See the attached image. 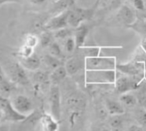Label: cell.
<instances>
[{
  "instance_id": "6da1fadb",
  "label": "cell",
  "mask_w": 146,
  "mask_h": 131,
  "mask_svg": "<svg viewBox=\"0 0 146 131\" xmlns=\"http://www.w3.org/2000/svg\"><path fill=\"white\" fill-rule=\"evenodd\" d=\"M116 70H85L84 81L86 85H114Z\"/></svg>"
},
{
  "instance_id": "7a4b0ae2",
  "label": "cell",
  "mask_w": 146,
  "mask_h": 131,
  "mask_svg": "<svg viewBox=\"0 0 146 131\" xmlns=\"http://www.w3.org/2000/svg\"><path fill=\"white\" fill-rule=\"evenodd\" d=\"M118 74L119 75L118 76L117 74L114 86L116 92L120 95L126 92H131V91L137 90L141 82L144 80V74L139 76H128L119 73Z\"/></svg>"
},
{
  "instance_id": "3957f363",
  "label": "cell",
  "mask_w": 146,
  "mask_h": 131,
  "mask_svg": "<svg viewBox=\"0 0 146 131\" xmlns=\"http://www.w3.org/2000/svg\"><path fill=\"white\" fill-rule=\"evenodd\" d=\"M4 69L8 77L16 86H28L30 84L26 69L19 63V61L9 63Z\"/></svg>"
},
{
  "instance_id": "277c9868",
  "label": "cell",
  "mask_w": 146,
  "mask_h": 131,
  "mask_svg": "<svg viewBox=\"0 0 146 131\" xmlns=\"http://www.w3.org/2000/svg\"><path fill=\"white\" fill-rule=\"evenodd\" d=\"M69 10L70 12L68 17V25L74 29H77L87 20L91 19L96 11L93 8L85 9L77 6H73Z\"/></svg>"
},
{
  "instance_id": "5b68a950",
  "label": "cell",
  "mask_w": 146,
  "mask_h": 131,
  "mask_svg": "<svg viewBox=\"0 0 146 131\" xmlns=\"http://www.w3.org/2000/svg\"><path fill=\"white\" fill-rule=\"evenodd\" d=\"M85 59V70H116L115 57L98 56Z\"/></svg>"
},
{
  "instance_id": "8992f818",
  "label": "cell",
  "mask_w": 146,
  "mask_h": 131,
  "mask_svg": "<svg viewBox=\"0 0 146 131\" xmlns=\"http://www.w3.org/2000/svg\"><path fill=\"white\" fill-rule=\"evenodd\" d=\"M0 111L3 114V121L5 122H18L25 121L28 118L16 110L11 99L2 95H0Z\"/></svg>"
},
{
  "instance_id": "52a82bcc",
  "label": "cell",
  "mask_w": 146,
  "mask_h": 131,
  "mask_svg": "<svg viewBox=\"0 0 146 131\" xmlns=\"http://www.w3.org/2000/svg\"><path fill=\"white\" fill-rule=\"evenodd\" d=\"M11 102L16 110L26 117H29L34 112V104L32 100L25 95L18 94L12 96L11 98Z\"/></svg>"
},
{
  "instance_id": "ba28073f",
  "label": "cell",
  "mask_w": 146,
  "mask_h": 131,
  "mask_svg": "<svg viewBox=\"0 0 146 131\" xmlns=\"http://www.w3.org/2000/svg\"><path fill=\"white\" fill-rule=\"evenodd\" d=\"M49 104L50 114L58 121L61 116V93L57 85H52L49 90Z\"/></svg>"
},
{
  "instance_id": "9c48e42d",
  "label": "cell",
  "mask_w": 146,
  "mask_h": 131,
  "mask_svg": "<svg viewBox=\"0 0 146 131\" xmlns=\"http://www.w3.org/2000/svg\"><path fill=\"white\" fill-rule=\"evenodd\" d=\"M116 71L128 76H139L144 74L145 68L143 62L131 60L124 64H117Z\"/></svg>"
},
{
  "instance_id": "30bf717a",
  "label": "cell",
  "mask_w": 146,
  "mask_h": 131,
  "mask_svg": "<svg viewBox=\"0 0 146 131\" xmlns=\"http://www.w3.org/2000/svg\"><path fill=\"white\" fill-rule=\"evenodd\" d=\"M70 10L64 11L60 13L56 14L54 17L50 18L44 25V28L47 31L54 32L58 29L66 28L68 25V17Z\"/></svg>"
},
{
  "instance_id": "8fae6325",
  "label": "cell",
  "mask_w": 146,
  "mask_h": 131,
  "mask_svg": "<svg viewBox=\"0 0 146 131\" xmlns=\"http://www.w3.org/2000/svg\"><path fill=\"white\" fill-rule=\"evenodd\" d=\"M85 57L82 53L70 57L64 62V67L68 75L74 76L82 70H85Z\"/></svg>"
},
{
  "instance_id": "7c38bea8",
  "label": "cell",
  "mask_w": 146,
  "mask_h": 131,
  "mask_svg": "<svg viewBox=\"0 0 146 131\" xmlns=\"http://www.w3.org/2000/svg\"><path fill=\"white\" fill-rule=\"evenodd\" d=\"M16 85L6 74L4 68L0 66V95L9 98L16 90Z\"/></svg>"
},
{
  "instance_id": "4fadbf2b",
  "label": "cell",
  "mask_w": 146,
  "mask_h": 131,
  "mask_svg": "<svg viewBox=\"0 0 146 131\" xmlns=\"http://www.w3.org/2000/svg\"><path fill=\"white\" fill-rule=\"evenodd\" d=\"M116 17L120 23L127 26H131L137 20L135 12L132 11V9L130 6L126 5H121V7L118 10V13Z\"/></svg>"
},
{
  "instance_id": "5bb4252c",
  "label": "cell",
  "mask_w": 146,
  "mask_h": 131,
  "mask_svg": "<svg viewBox=\"0 0 146 131\" xmlns=\"http://www.w3.org/2000/svg\"><path fill=\"white\" fill-rule=\"evenodd\" d=\"M18 61L26 70L31 71V72L39 70L41 65V59L35 53L28 58L18 59Z\"/></svg>"
},
{
  "instance_id": "9a60e30c",
  "label": "cell",
  "mask_w": 146,
  "mask_h": 131,
  "mask_svg": "<svg viewBox=\"0 0 146 131\" xmlns=\"http://www.w3.org/2000/svg\"><path fill=\"white\" fill-rule=\"evenodd\" d=\"M42 131H58L59 125L58 121L56 120L51 114L44 113L40 118Z\"/></svg>"
},
{
  "instance_id": "2e32d148",
  "label": "cell",
  "mask_w": 146,
  "mask_h": 131,
  "mask_svg": "<svg viewBox=\"0 0 146 131\" xmlns=\"http://www.w3.org/2000/svg\"><path fill=\"white\" fill-rule=\"evenodd\" d=\"M89 32H90V27L84 23H83L82 25H80L79 27H78L76 29V32L74 34V38L76 40L77 49H78L85 45V41L89 35Z\"/></svg>"
},
{
  "instance_id": "e0dca14e",
  "label": "cell",
  "mask_w": 146,
  "mask_h": 131,
  "mask_svg": "<svg viewBox=\"0 0 146 131\" xmlns=\"http://www.w3.org/2000/svg\"><path fill=\"white\" fill-rule=\"evenodd\" d=\"M105 108L109 115L113 116H119L125 113L124 105L118 101L112 100V99H106L105 101Z\"/></svg>"
},
{
  "instance_id": "ac0fdd59",
  "label": "cell",
  "mask_w": 146,
  "mask_h": 131,
  "mask_svg": "<svg viewBox=\"0 0 146 131\" xmlns=\"http://www.w3.org/2000/svg\"><path fill=\"white\" fill-rule=\"evenodd\" d=\"M68 75L67 74V71H66V68L64 66H61V67L54 69L52 71L51 74H50V80L53 83V84H57L62 80H64L66 76Z\"/></svg>"
},
{
  "instance_id": "d6986e66",
  "label": "cell",
  "mask_w": 146,
  "mask_h": 131,
  "mask_svg": "<svg viewBox=\"0 0 146 131\" xmlns=\"http://www.w3.org/2000/svg\"><path fill=\"white\" fill-rule=\"evenodd\" d=\"M78 50L81 51V53L85 58H95V57L100 56L102 47H99V46H86V45H84V47L78 48Z\"/></svg>"
},
{
  "instance_id": "ffe728a7",
  "label": "cell",
  "mask_w": 146,
  "mask_h": 131,
  "mask_svg": "<svg viewBox=\"0 0 146 131\" xmlns=\"http://www.w3.org/2000/svg\"><path fill=\"white\" fill-rule=\"evenodd\" d=\"M76 0H57L52 7V11L60 13L74 6Z\"/></svg>"
},
{
  "instance_id": "44dd1931",
  "label": "cell",
  "mask_w": 146,
  "mask_h": 131,
  "mask_svg": "<svg viewBox=\"0 0 146 131\" xmlns=\"http://www.w3.org/2000/svg\"><path fill=\"white\" fill-rule=\"evenodd\" d=\"M121 5H122V0H101L97 6V9L101 7L108 11H112L119 10L121 7Z\"/></svg>"
},
{
  "instance_id": "7402d4cb",
  "label": "cell",
  "mask_w": 146,
  "mask_h": 131,
  "mask_svg": "<svg viewBox=\"0 0 146 131\" xmlns=\"http://www.w3.org/2000/svg\"><path fill=\"white\" fill-rule=\"evenodd\" d=\"M43 61L44 63L49 68H51L52 70H54L61 66H64V62L62 60V59H59V58H57L50 53L48 54H46L44 55L43 57Z\"/></svg>"
},
{
  "instance_id": "603a6c76",
  "label": "cell",
  "mask_w": 146,
  "mask_h": 131,
  "mask_svg": "<svg viewBox=\"0 0 146 131\" xmlns=\"http://www.w3.org/2000/svg\"><path fill=\"white\" fill-rule=\"evenodd\" d=\"M119 102L126 107H133L137 104V96L131 92H126L119 96Z\"/></svg>"
},
{
  "instance_id": "cb8c5ba5",
  "label": "cell",
  "mask_w": 146,
  "mask_h": 131,
  "mask_svg": "<svg viewBox=\"0 0 146 131\" xmlns=\"http://www.w3.org/2000/svg\"><path fill=\"white\" fill-rule=\"evenodd\" d=\"M33 80L38 85H48L50 83V75L44 71L37 70L33 74Z\"/></svg>"
},
{
  "instance_id": "d4e9b609",
  "label": "cell",
  "mask_w": 146,
  "mask_h": 131,
  "mask_svg": "<svg viewBox=\"0 0 146 131\" xmlns=\"http://www.w3.org/2000/svg\"><path fill=\"white\" fill-rule=\"evenodd\" d=\"M40 37V45L42 47H48L53 41V33L51 32V31H44Z\"/></svg>"
},
{
  "instance_id": "484cf974",
  "label": "cell",
  "mask_w": 146,
  "mask_h": 131,
  "mask_svg": "<svg viewBox=\"0 0 146 131\" xmlns=\"http://www.w3.org/2000/svg\"><path fill=\"white\" fill-rule=\"evenodd\" d=\"M24 45L30 47L32 48H35L38 45H40V37L37 36L35 34L32 33H29L27 34L24 38H23V43Z\"/></svg>"
},
{
  "instance_id": "4316f807",
  "label": "cell",
  "mask_w": 146,
  "mask_h": 131,
  "mask_svg": "<svg viewBox=\"0 0 146 131\" xmlns=\"http://www.w3.org/2000/svg\"><path fill=\"white\" fill-rule=\"evenodd\" d=\"M35 53V49L30 47H28L24 44H23L19 49L17 50V57L18 59H23V58H28L29 56H31L32 54Z\"/></svg>"
},
{
  "instance_id": "83f0119b",
  "label": "cell",
  "mask_w": 146,
  "mask_h": 131,
  "mask_svg": "<svg viewBox=\"0 0 146 131\" xmlns=\"http://www.w3.org/2000/svg\"><path fill=\"white\" fill-rule=\"evenodd\" d=\"M77 48V44H76V40L74 36H70L67 39L64 40V50L66 53H71L74 52V50Z\"/></svg>"
},
{
  "instance_id": "f1b7e54d",
  "label": "cell",
  "mask_w": 146,
  "mask_h": 131,
  "mask_svg": "<svg viewBox=\"0 0 146 131\" xmlns=\"http://www.w3.org/2000/svg\"><path fill=\"white\" fill-rule=\"evenodd\" d=\"M52 33H53V36L55 39H59V40H63V41L67 39L70 36H72V35H73L72 30L70 29H68L67 27L58 29L57 31H54Z\"/></svg>"
},
{
  "instance_id": "f546056e",
  "label": "cell",
  "mask_w": 146,
  "mask_h": 131,
  "mask_svg": "<svg viewBox=\"0 0 146 131\" xmlns=\"http://www.w3.org/2000/svg\"><path fill=\"white\" fill-rule=\"evenodd\" d=\"M48 49H49V53L57 57V58H59V59H62L63 58V51H62V48L61 47L59 46V44L57 42V41H53L49 47H48Z\"/></svg>"
},
{
  "instance_id": "4dcf8cb0",
  "label": "cell",
  "mask_w": 146,
  "mask_h": 131,
  "mask_svg": "<svg viewBox=\"0 0 146 131\" xmlns=\"http://www.w3.org/2000/svg\"><path fill=\"white\" fill-rule=\"evenodd\" d=\"M121 115L119 116H113V117L110 120V126L113 129H119L122 127L123 124V119L120 116Z\"/></svg>"
},
{
  "instance_id": "1f68e13d",
  "label": "cell",
  "mask_w": 146,
  "mask_h": 131,
  "mask_svg": "<svg viewBox=\"0 0 146 131\" xmlns=\"http://www.w3.org/2000/svg\"><path fill=\"white\" fill-rule=\"evenodd\" d=\"M137 104L143 107L144 110H146V89L145 88H142V90L138 92L137 96Z\"/></svg>"
},
{
  "instance_id": "d6a6232c",
  "label": "cell",
  "mask_w": 146,
  "mask_h": 131,
  "mask_svg": "<svg viewBox=\"0 0 146 131\" xmlns=\"http://www.w3.org/2000/svg\"><path fill=\"white\" fill-rule=\"evenodd\" d=\"M130 1L137 11L142 12H144L146 11L144 0H130Z\"/></svg>"
},
{
  "instance_id": "836d02e7",
  "label": "cell",
  "mask_w": 146,
  "mask_h": 131,
  "mask_svg": "<svg viewBox=\"0 0 146 131\" xmlns=\"http://www.w3.org/2000/svg\"><path fill=\"white\" fill-rule=\"evenodd\" d=\"M138 121L143 127L146 128V110H141L138 113Z\"/></svg>"
},
{
  "instance_id": "e575fe53",
  "label": "cell",
  "mask_w": 146,
  "mask_h": 131,
  "mask_svg": "<svg viewBox=\"0 0 146 131\" xmlns=\"http://www.w3.org/2000/svg\"><path fill=\"white\" fill-rule=\"evenodd\" d=\"M79 116H80V113L78 110H74L70 114V116L69 117V122L70 123L71 126H73L75 124V122L78 120V118L79 117Z\"/></svg>"
},
{
  "instance_id": "d590c367",
  "label": "cell",
  "mask_w": 146,
  "mask_h": 131,
  "mask_svg": "<svg viewBox=\"0 0 146 131\" xmlns=\"http://www.w3.org/2000/svg\"><path fill=\"white\" fill-rule=\"evenodd\" d=\"M0 131H11L10 122H1L0 123Z\"/></svg>"
},
{
  "instance_id": "8d00e7d4",
  "label": "cell",
  "mask_w": 146,
  "mask_h": 131,
  "mask_svg": "<svg viewBox=\"0 0 146 131\" xmlns=\"http://www.w3.org/2000/svg\"><path fill=\"white\" fill-rule=\"evenodd\" d=\"M128 131H143V128L137 124H132L128 128Z\"/></svg>"
},
{
  "instance_id": "74e56055",
  "label": "cell",
  "mask_w": 146,
  "mask_h": 131,
  "mask_svg": "<svg viewBox=\"0 0 146 131\" xmlns=\"http://www.w3.org/2000/svg\"><path fill=\"white\" fill-rule=\"evenodd\" d=\"M21 0H0V7L6 4H14V3H20Z\"/></svg>"
},
{
  "instance_id": "f35d334b",
  "label": "cell",
  "mask_w": 146,
  "mask_h": 131,
  "mask_svg": "<svg viewBox=\"0 0 146 131\" xmlns=\"http://www.w3.org/2000/svg\"><path fill=\"white\" fill-rule=\"evenodd\" d=\"M30 3L33 4V5H43L46 0H29Z\"/></svg>"
},
{
  "instance_id": "ab89813d",
  "label": "cell",
  "mask_w": 146,
  "mask_h": 131,
  "mask_svg": "<svg viewBox=\"0 0 146 131\" xmlns=\"http://www.w3.org/2000/svg\"><path fill=\"white\" fill-rule=\"evenodd\" d=\"M141 47L146 52V37H143V39L142 40V41H141Z\"/></svg>"
},
{
  "instance_id": "60d3db41",
  "label": "cell",
  "mask_w": 146,
  "mask_h": 131,
  "mask_svg": "<svg viewBox=\"0 0 146 131\" xmlns=\"http://www.w3.org/2000/svg\"><path fill=\"white\" fill-rule=\"evenodd\" d=\"M100 1H101V0H96V1H95V3H94V5H93V7H92V8H93L95 11H96V9H97V6H98V5H99Z\"/></svg>"
},
{
  "instance_id": "b9f144b4",
  "label": "cell",
  "mask_w": 146,
  "mask_h": 131,
  "mask_svg": "<svg viewBox=\"0 0 146 131\" xmlns=\"http://www.w3.org/2000/svg\"><path fill=\"white\" fill-rule=\"evenodd\" d=\"M4 121H3V114H2V112L0 111V123L1 122H3Z\"/></svg>"
},
{
  "instance_id": "7bdbcfd3",
  "label": "cell",
  "mask_w": 146,
  "mask_h": 131,
  "mask_svg": "<svg viewBox=\"0 0 146 131\" xmlns=\"http://www.w3.org/2000/svg\"><path fill=\"white\" fill-rule=\"evenodd\" d=\"M102 131H111V129H109L108 128H104L102 129Z\"/></svg>"
},
{
  "instance_id": "ee69618b",
  "label": "cell",
  "mask_w": 146,
  "mask_h": 131,
  "mask_svg": "<svg viewBox=\"0 0 146 131\" xmlns=\"http://www.w3.org/2000/svg\"><path fill=\"white\" fill-rule=\"evenodd\" d=\"M143 64H144V68H145V71H146V56H145V59H144Z\"/></svg>"
},
{
  "instance_id": "f6af8a7d",
  "label": "cell",
  "mask_w": 146,
  "mask_h": 131,
  "mask_svg": "<svg viewBox=\"0 0 146 131\" xmlns=\"http://www.w3.org/2000/svg\"><path fill=\"white\" fill-rule=\"evenodd\" d=\"M144 13H145V14L143 15V18H144V19H146V11H144Z\"/></svg>"
},
{
  "instance_id": "bcb514c9",
  "label": "cell",
  "mask_w": 146,
  "mask_h": 131,
  "mask_svg": "<svg viewBox=\"0 0 146 131\" xmlns=\"http://www.w3.org/2000/svg\"><path fill=\"white\" fill-rule=\"evenodd\" d=\"M144 80H146V71L144 72Z\"/></svg>"
},
{
  "instance_id": "7dc6e473",
  "label": "cell",
  "mask_w": 146,
  "mask_h": 131,
  "mask_svg": "<svg viewBox=\"0 0 146 131\" xmlns=\"http://www.w3.org/2000/svg\"><path fill=\"white\" fill-rule=\"evenodd\" d=\"M144 2H145V3H146V0H144Z\"/></svg>"
}]
</instances>
